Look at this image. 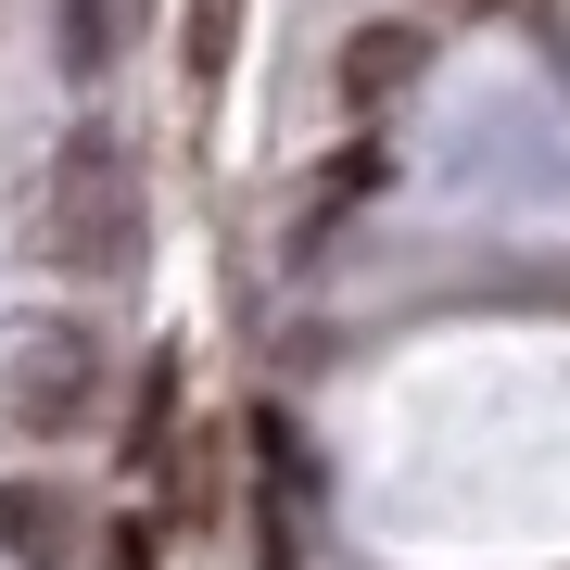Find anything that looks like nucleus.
<instances>
[{
    "instance_id": "f257e3e1",
    "label": "nucleus",
    "mask_w": 570,
    "mask_h": 570,
    "mask_svg": "<svg viewBox=\"0 0 570 570\" xmlns=\"http://www.w3.org/2000/svg\"><path fill=\"white\" fill-rule=\"evenodd\" d=\"M51 254L77 279H127L140 266V178H127V153L102 127H77L63 165H51Z\"/></svg>"
},
{
    "instance_id": "39448f33",
    "label": "nucleus",
    "mask_w": 570,
    "mask_h": 570,
    "mask_svg": "<svg viewBox=\"0 0 570 570\" xmlns=\"http://www.w3.org/2000/svg\"><path fill=\"white\" fill-rule=\"evenodd\" d=\"M115 39H127V0H63V63H77V77H102Z\"/></svg>"
},
{
    "instance_id": "20e7f679",
    "label": "nucleus",
    "mask_w": 570,
    "mask_h": 570,
    "mask_svg": "<svg viewBox=\"0 0 570 570\" xmlns=\"http://www.w3.org/2000/svg\"><path fill=\"white\" fill-rule=\"evenodd\" d=\"M419 63H431L419 26H355V39H343V102H355V115H367V102H393Z\"/></svg>"
},
{
    "instance_id": "0eeeda50",
    "label": "nucleus",
    "mask_w": 570,
    "mask_h": 570,
    "mask_svg": "<svg viewBox=\"0 0 570 570\" xmlns=\"http://www.w3.org/2000/svg\"><path fill=\"white\" fill-rule=\"evenodd\" d=\"M165 419H178V367H140V431H127V456H140V469H165Z\"/></svg>"
},
{
    "instance_id": "7ed1b4c3",
    "label": "nucleus",
    "mask_w": 570,
    "mask_h": 570,
    "mask_svg": "<svg viewBox=\"0 0 570 570\" xmlns=\"http://www.w3.org/2000/svg\"><path fill=\"white\" fill-rule=\"evenodd\" d=\"M0 558H13V570H63V558H77V494L0 482Z\"/></svg>"
},
{
    "instance_id": "f03ea898",
    "label": "nucleus",
    "mask_w": 570,
    "mask_h": 570,
    "mask_svg": "<svg viewBox=\"0 0 570 570\" xmlns=\"http://www.w3.org/2000/svg\"><path fill=\"white\" fill-rule=\"evenodd\" d=\"M0 406H13L26 431H77V419H89V330H63V317L13 330V367H0Z\"/></svg>"
},
{
    "instance_id": "423d86ee",
    "label": "nucleus",
    "mask_w": 570,
    "mask_h": 570,
    "mask_svg": "<svg viewBox=\"0 0 570 570\" xmlns=\"http://www.w3.org/2000/svg\"><path fill=\"white\" fill-rule=\"evenodd\" d=\"M178 39H190V51H178V63H190V89H216V77H228V39H242V0H190Z\"/></svg>"
},
{
    "instance_id": "6e6552de",
    "label": "nucleus",
    "mask_w": 570,
    "mask_h": 570,
    "mask_svg": "<svg viewBox=\"0 0 570 570\" xmlns=\"http://www.w3.org/2000/svg\"><path fill=\"white\" fill-rule=\"evenodd\" d=\"M153 558H165L153 520H115V532H102V570H153Z\"/></svg>"
}]
</instances>
